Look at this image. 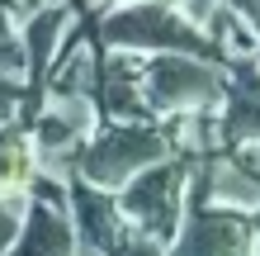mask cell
Masks as SVG:
<instances>
[{"label":"cell","instance_id":"obj_1","mask_svg":"<svg viewBox=\"0 0 260 256\" xmlns=\"http://www.w3.org/2000/svg\"><path fill=\"white\" fill-rule=\"evenodd\" d=\"M100 38L109 48H123V52H189V57H204V62L232 67L213 48L204 24H189V14H180L166 0H137V5L109 10L100 24Z\"/></svg>","mask_w":260,"mask_h":256},{"label":"cell","instance_id":"obj_2","mask_svg":"<svg viewBox=\"0 0 260 256\" xmlns=\"http://www.w3.org/2000/svg\"><path fill=\"white\" fill-rule=\"evenodd\" d=\"M161 157H175L166 128H156L151 119H109L76 152V176L100 190H123L137 171H147Z\"/></svg>","mask_w":260,"mask_h":256},{"label":"cell","instance_id":"obj_3","mask_svg":"<svg viewBox=\"0 0 260 256\" xmlns=\"http://www.w3.org/2000/svg\"><path fill=\"white\" fill-rule=\"evenodd\" d=\"M185 185H189V157H161L118 190V209L133 223V233L151 237L156 247H171L189 204Z\"/></svg>","mask_w":260,"mask_h":256},{"label":"cell","instance_id":"obj_4","mask_svg":"<svg viewBox=\"0 0 260 256\" xmlns=\"http://www.w3.org/2000/svg\"><path fill=\"white\" fill-rule=\"evenodd\" d=\"M227 71L189 52H151L142 62V100L151 114H208L222 104Z\"/></svg>","mask_w":260,"mask_h":256},{"label":"cell","instance_id":"obj_5","mask_svg":"<svg viewBox=\"0 0 260 256\" xmlns=\"http://www.w3.org/2000/svg\"><path fill=\"white\" fill-rule=\"evenodd\" d=\"M10 256H76V233L67 214V185L48 176H34L28 185V209L19 223Z\"/></svg>","mask_w":260,"mask_h":256},{"label":"cell","instance_id":"obj_6","mask_svg":"<svg viewBox=\"0 0 260 256\" xmlns=\"http://www.w3.org/2000/svg\"><path fill=\"white\" fill-rule=\"evenodd\" d=\"M251 214L189 200L171 256H251Z\"/></svg>","mask_w":260,"mask_h":256},{"label":"cell","instance_id":"obj_7","mask_svg":"<svg viewBox=\"0 0 260 256\" xmlns=\"http://www.w3.org/2000/svg\"><path fill=\"white\" fill-rule=\"evenodd\" d=\"M67 214L76 233V256H114V247L128 237V218L118 200L100 185H85L81 176L67 180Z\"/></svg>","mask_w":260,"mask_h":256},{"label":"cell","instance_id":"obj_8","mask_svg":"<svg viewBox=\"0 0 260 256\" xmlns=\"http://www.w3.org/2000/svg\"><path fill=\"white\" fill-rule=\"evenodd\" d=\"M95 104L109 119H151L142 100V62L133 52H114L95 62Z\"/></svg>","mask_w":260,"mask_h":256},{"label":"cell","instance_id":"obj_9","mask_svg":"<svg viewBox=\"0 0 260 256\" xmlns=\"http://www.w3.org/2000/svg\"><path fill=\"white\" fill-rule=\"evenodd\" d=\"M67 5H48V10H34L28 14V24H24V62H28V71H34V81H43L48 76V67L57 62V43H62V34H67Z\"/></svg>","mask_w":260,"mask_h":256},{"label":"cell","instance_id":"obj_10","mask_svg":"<svg viewBox=\"0 0 260 256\" xmlns=\"http://www.w3.org/2000/svg\"><path fill=\"white\" fill-rule=\"evenodd\" d=\"M38 176V152L28 128L5 124L0 128V194H24Z\"/></svg>","mask_w":260,"mask_h":256},{"label":"cell","instance_id":"obj_11","mask_svg":"<svg viewBox=\"0 0 260 256\" xmlns=\"http://www.w3.org/2000/svg\"><path fill=\"white\" fill-rule=\"evenodd\" d=\"M24 209H28V200H24V194H0V256H10L14 237H19Z\"/></svg>","mask_w":260,"mask_h":256},{"label":"cell","instance_id":"obj_12","mask_svg":"<svg viewBox=\"0 0 260 256\" xmlns=\"http://www.w3.org/2000/svg\"><path fill=\"white\" fill-rule=\"evenodd\" d=\"M19 104H24V86L14 81L10 71H0V128H5V124H14Z\"/></svg>","mask_w":260,"mask_h":256},{"label":"cell","instance_id":"obj_13","mask_svg":"<svg viewBox=\"0 0 260 256\" xmlns=\"http://www.w3.org/2000/svg\"><path fill=\"white\" fill-rule=\"evenodd\" d=\"M24 67H28L24 62V43L14 38V34H0V71L14 76V71H24Z\"/></svg>","mask_w":260,"mask_h":256},{"label":"cell","instance_id":"obj_14","mask_svg":"<svg viewBox=\"0 0 260 256\" xmlns=\"http://www.w3.org/2000/svg\"><path fill=\"white\" fill-rule=\"evenodd\" d=\"M114 256H166V247H156V242L142 237V233H128L123 242L114 247Z\"/></svg>","mask_w":260,"mask_h":256},{"label":"cell","instance_id":"obj_15","mask_svg":"<svg viewBox=\"0 0 260 256\" xmlns=\"http://www.w3.org/2000/svg\"><path fill=\"white\" fill-rule=\"evenodd\" d=\"M251 256H260V233H255V237H251Z\"/></svg>","mask_w":260,"mask_h":256},{"label":"cell","instance_id":"obj_16","mask_svg":"<svg viewBox=\"0 0 260 256\" xmlns=\"http://www.w3.org/2000/svg\"><path fill=\"white\" fill-rule=\"evenodd\" d=\"M114 5H137V0H114Z\"/></svg>","mask_w":260,"mask_h":256}]
</instances>
